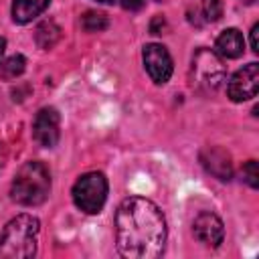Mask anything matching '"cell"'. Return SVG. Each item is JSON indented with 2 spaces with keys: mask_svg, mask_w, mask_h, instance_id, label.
Wrapping results in <instances>:
<instances>
[{
  "mask_svg": "<svg viewBox=\"0 0 259 259\" xmlns=\"http://www.w3.org/2000/svg\"><path fill=\"white\" fill-rule=\"evenodd\" d=\"M115 245L125 259H156L166 247V219L156 202L127 196L115 212Z\"/></svg>",
  "mask_w": 259,
  "mask_h": 259,
  "instance_id": "cell-1",
  "label": "cell"
},
{
  "mask_svg": "<svg viewBox=\"0 0 259 259\" xmlns=\"http://www.w3.org/2000/svg\"><path fill=\"white\" fill-rule=\"evenodd\" d=\"M40 223L32 214H18L0 233V259H30L36 255Z\"/></svg>",
  "mask_w": 259,
  "mask_h": 259,
  "instance_id": "cell-2",
  "label": "cell"
},
{
  "mask_svg": "<svg viewBox=\"0 0 259 259\" xmlns=\"http://www.w3.org/2000/svg\"><path fill=\"white\" fill-rule=\"evenodd\" d=\"M51 192V174L42 162H26L14 174L10 194L12 200L24 206H36L47 200Z\"/></svg>",
  "mask_w": 259,
  "mask_h": 259,
  "instance_id": "cell-3",
  "label": "cell"
},
{
  "mask_svg": "<svg viewBox=\"0 0 259 259\" xmlns=\"http://www.w3.org/2000/svg\"><path fill=\"white\" fill-rule=\"evenodd\" d=\"M71 194L79 210L87 214H97L107 200V178L101 172H85L73 184Z\"/></svg>",
  "mask_w": 259,
  "mask_h": 259,
  "instance_id": "cell-4",
  "label": "cell"
},
{
  "mask_svg": "<svg viewBox=\"0 0 259 259\" xmlns=\"http://www.w3.org/2000/svg\"><path fill=\"white\" fill-rule=\"evenodd\" d=\"M225 81V65L210 49H198L192 57V83L204 91H217Z\"/></svg>",
  "mask_w": 259,
  "mask_h": 259,
  "instance_id": "cell-5",
  "label": "cell"
},
{
  "mask_svg": "<svg viewBox=\"0 0 259 259\" xmlns=\"http://www.w3.org/2000/svg\"><path fill=\"white\" fill-rule=\"evenodd\" d=\"M142 59H144V67L154 83L164 85L172 77L174 65H172V57L164 45H158V42L146 45L142 51Z\"/></svg>",
  "mask_w": 259,
  "mask_h": 259,
  "instance_id": "cell-6",
  "label": "cell"
},
{
  "mask_svg": "<svg viewBox=\"0 0 259 259\" xmlns=\"http://www.w3.org/2000/svg\"><path fill=\"white\" fill-rule=\"evenodd\" d=\"M257 91H259V65L257 63L245 65L227 83V95L235 103H243L255 97Z\"/></svg>",
  "mask_w": 259,
  "mask_h": 259,
  "instance_id": "cell-7",
  "label": "cell"
},
{
  "mask_svg": "<svg viewBox=\"0 0 259 259\" xmlns=\"http://www.w3.org/2000/svg\"><path fill=\"white\" fill-rule=\"evenodd\" d=\"M32 134L38 146L42 148H55L61 136V117L55 107H42L34 115L32 121Z\"/></svg>",
  "mask_w": 259,
  "mask_h": 259,
  "instance_id": "cell-8",
  "label": "cell"
},
{
  "mask_svg": "<svg viewBox=\"0 0 259 259\" xmlns=\"http://www.w3.org/2000/svg\"><path fill=\"white\" fill-rule=\"evenodd\" d=\"M192 233L196 237L198 243H202L204 247H210V249H217L223 239H225V227H223V221L214 214V212H200L194 223H192Z\"/></svg>",
  "mask_w": 259,
  "mask_h": 259,
  "instance_id": "cell-9",
  "label": "cell"
},
{
  "mask_svg": "<svg viewBox=\"0 0 259 259\" xmlns=\"http://www.w3.org/2000/svg\"><path fill=\"white\" fill-rule=\"evenodd\" d=\"M200 162L206 168V172H210L214 178L231 180V176H233V162H231L229 152H225L223 148H206L200 154Z\"/></svg>",
  "mask_w": 259,
  "mask_h": 259,
  "instance_id": "cell-10",
  "label": "cell"
},
{
  "mask_svg": "<svg viewBox=\"0 0 259 259\" xmlns=\"http://www.w3.org/2000/svg\"><path fill=\"white\" fill-rule=\"evenodd\" d=\"M214 49L221 57L225 59H239L245 51V38H243V32L239 28H227L219 34L217 42H214Z\"/></svg>",
  "mask_w": 259,
  "mask_h": 259,
  "instance_id": "cell-11",
  "label": "cell"
},
{
  "mask_svg": "<svg viewBox=\"0 0 259 259\" xmlns=\"http://www.w3.org/2000/svg\"><path fill=\"white\" fill-rule=\"evenodd\" d=\"M51 0H14L12 2V20L18 24H26L32 18H36Z\"/></svg>",
  "mask_w": 259,
  "mask_h": 259,
  "instance_id": "cell-12",
  "label": "cell"
},
{
  "mask_svg": "<svg viewBox=\"0 0 259 259\" xmlns=\"http://www.w3.org/2000/svg\"><path fill=\"white\" fill-rule=\"evenodd\" d=\"M59 36H61V28H59L53 20L40 22V24L36 26V30H34V40H36V45H38L42 51L53 49V47L57 45Z\"/></svg>",
  "mask_w": 259,
  "mask_h": 259,
  "instance_id": "cell-13",
  "label": "cell"
},
{
  "mask_svg": "<svg viewBox=\"0 0 259 259\" xmlns=\"http://www.w3.org/2000/svg\"><path fill=\"white\" fill-rule=\"evenodd\" d=\"M24 67H26V59L22 55H12V57H8L6 61L0 63V77L4 81L16 79L24 73Z\"/></svg>",
  "mask_w": 259,
  "mask_h": 259,
  "instance_id": "cell-14",
  "label": "cell"
},
{
  "mask_svg": "<svg viewBox=\"0 0 259 259\" xmlns=\"http://www.w3.org/2000/svg\"><path fill=\"white\" fill-rule=\"evenodd\" d=\"M81 26L83 30L87 32H101L109 26V20L103 12H97V10H87L83 16H81Z\"/></svg>",
  "mask_w": 259,
  "mask_h": 259,
  "instance_id": "cell-15",
  "label": "cell"
},
{
  "mask_svg": "<svg viewBox=\"0 0 259 259\" xmlns=\"http://www.w3.org/2000/svg\"><path fill=\"white\" fill-rule=\"evenodd\" d=\"M200 4H202V14L206 20L217 22L223 16V8H225L223 0H200Z\"/></svg>",
  "mask_w": 259,
  "mask_h": 259,
  "instance_id": "cell-16",
  "label": "cell"
},
{
  "mask_svg": "<svg viewBox=\"0 0 259 259\" xmlns=\"http://www.w3.org/2000/svg\"><path fill=\"white\" fill-rule=\"evenodd\" d=\"M243 180L251 186V188H257L259 186V172H257V160H249L245 166H243Z\"/></svg>",
  "mask_w": 259,
  "mask_h": 259,
  "instance_id": "cell-17",
  "label": "cell"
},
{
  "mask_svg": "<svg viewBox=\"0 0 259 259\" xmlns=\"http://www.w3.org/2000/svg\"><path fill=\"white\" fill-rule=\"evenodd\" d=\"M164 28H166V20H164V16H156V18L152 20V24H150L152 34H162Z\"/></svg>",
  "mask_w": 259,
  "mask_h": 259,
  "instance_id": "cell-18",
  "label": "cell"
},
{
  "mask_svg": "<svg viewBox=\"0 0 259 259\" xmlns=\"http://www.w3.org/2000/svg\"><path fill=\"white\" fill-rule=\"evenodd\" d=\"M119 2L125 10H140L146 4V0H119Z\"/></svg>",
  "mask_w": 259,
  "mask_h": 259,
  "instance_id": "cell-19",
  "label": "cell"
},
{
  "mask_svg": "<svg viewBox=\"0 0 259 259\" xmlns=\"http://www.w3.org/2000/svg\"><path fill=\"white\" fill-rule=\"evenodd\" d=\"M257 32H259V24L255 22L253 28H251V51L253 53H259V42H257Z\"/></svg>",
  "mask_w": 259,
  "mask_h": 259,
  "instance_id": "cell-20",
  "label": "cell"
},
{
  "mask_svg": "<svg viewBox=\"0 0 259 259\" xmlns=\"http://www.w3.org/2000/svg\"><path fill=\"white\" fill-rule=\"evenodd\" d=\"M4 49H6V38L0 36V63H2V57H4Z\"/></svg>",
  "mask_w": 259,
  "mask_h": 259,
  "instance_id": "cell-21",
  "label": "cell"
},
{
  "mask_svg": "<svg viewBox=\"0 0 259 259\" xmlns=\"http://www.w3.org/2000/svg\"><path fill=\"white\" fill-rule=\"evenodd\" d=\"M95 2H101V4H115V2H119V0H95Z\"/></svg>",
  "mask_w": 259,
  "mask_h": 259,
  "instance_id": "cell-22",
  "label": "cell"
},
{
  "mask_svg": "<svg viewBox=\"0 0 259 259\" xmlns=\"http://www.w3.org/2000/svg\"><path fill=\"white\" fill-rule=\"evenodd\" d=\"M241 2H245V4H253L255 0H241Z\"/></svg>",
  "mask_w": 259,
  "mask_h": 259,
  "instance_id": "cell-23",
  "label": "cell"
}]
</instances>
